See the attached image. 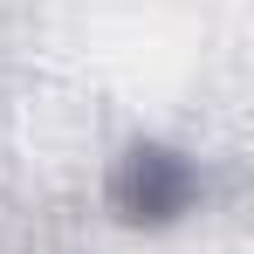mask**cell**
<instances>
[{
    "instance_id": "6da1fadb",
    "label": "cell",
    "mask_w": 254,
    "mask_h": 254,
    "mask_svg": "<svg viewBox=\"0 0 254 254\" xmlns=\"http://www.w3.org/2000/svg\"><path fill=\"white\" fill-rule=\"evenodd\" d=\"M103 199L124 227H172L199 206V165L179 151V144H158V137H137L117 151V165L103 179Z\"/></svg>"
}]
</instances>
